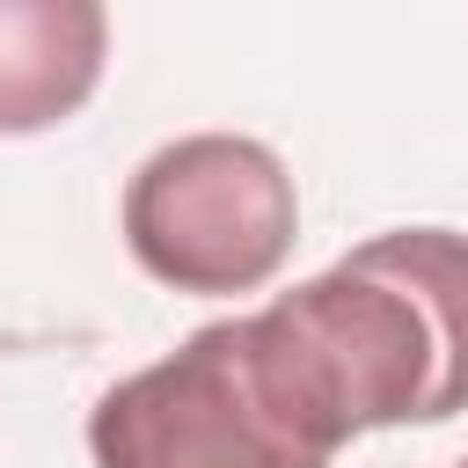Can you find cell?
<instances>
[{"mask_svg":"<svg viewBox=\"0 0 468 468\" xmlns=\"http://www.w3.org/2000/svg\"><path fill=\"white\" fill-rule=\"evenodd\" d=\"M461 468H468V461H461Z\"/></svg>","mask_w":468,"mask_h":468,"instance_id":"5b68a950","label":"cell"},{"mask_svg":"<svg viewBox=\"0 0 468 468\" xmlns=\"http://www.w3.org/2000/svg\"><path fill=\"white\" fill-rule=\"evenodd\" d=\"M351 417L278 307L205 322L88 417L95 468H329Z\"/></svg>","mask_w":468,"mask_h":468,"instance_id":"6da1fadb","label":"cell"},{"mask_svg":"<svg viewBox=\"0 0 468 468\" xmlns=\"http://www.w3.org/2000/svg\"><path fill=\"white\" fill-rule=\"evenodd\" d=\"M300 234L285 161L241 132H190L139 161L124 190V241L146 278L176 292H256Z\"/></svg>","mask_w":468,"mask_h":468,"instance_id":"3957f363","label":"cell"},{"mask_svg":"<svg viewBox=\"0 0 468 468\" xmlns=\"http://www.w3.org/2000/svg\"><path fill=\"white\" fill-rule=\"evenodd\" d=\"M314 351L351 431L468 410V234L395 227L271 300Z\"/></svg>","mask_w":468,"mask_h":468,"instance_id":"7a4b0ae2","label":"cell"},{"mask_svg":"<svg viewBox=\"0 0 468 468\" xmlns=\"http://www.w3.org/2000/svg\"><path fill=\"white\" fill-rule=\"evenodd\" d=\"M110 51V15L95 0H0V132L66 124Z\"/></svg>","mask_w":468,"mask_h":468,"instance_id":"277c9868","label":"cell"}]
</instances>
